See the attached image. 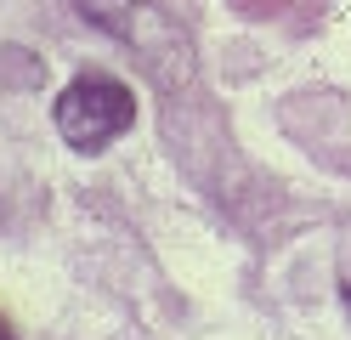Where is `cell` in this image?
Wrapping results in <instances>:
<instances>
[{"instance_id": "1", "label": "cell", "mask_w": 351, "mask_h": 340, "mask_svg": "<svg viewBox=\"0 0 351 340\" xmlns=\"http://www.w3.org/2000/svg\"><path fill=\"white\" fill-rule=\"evenodd\" d=\"M80 12L85 23L114 34L159 91L176 97V91L193 85V40L165 6H153V0H80Z\"/></svg>"}, {"instance_id": "2", "label": "cell", "mask_w": 351, "mask_h": 340, "mask_svg": "<svg viewBox=\"0 0 351 340\" xmlns=\"http://www.w3.org/2000/svg\"><path fill=\"white\" fill-rule=\"evenodd\" d=\"M51 120H57V131H62L69 148L97 153V148H108L114 136H125L130 125H136V97H130L125 80L102 74V68H85V74H74L69 85H62Z\"/></svg>"}, {"instance_id": "3", "label": "cell", "mask_w": 351, "mask_h": 340, "mask_svg": "<svg viewBox=\"0 0 351 340\" xmlns=\"http://www.w3.org/2000/svg\"><path fill=\"white\" fill-rule=\"evenodd\" d=\"M244 17H283V12H317L323 0H232Z\"/></svg>"}, {"instance_id": "4", "label": "cell", "mask_w": 351, "mask_h": 340, "mask_svg": "<svg viewBox=\"0 0 351 340\" xmlns=\"http://www.w3.org/2000/svg\"><path fill=\"white\" fill-rule=\"evenodd\" d=\"M0 340H12V335H6V324H0Z\"/></svg>"}]
</instances>
